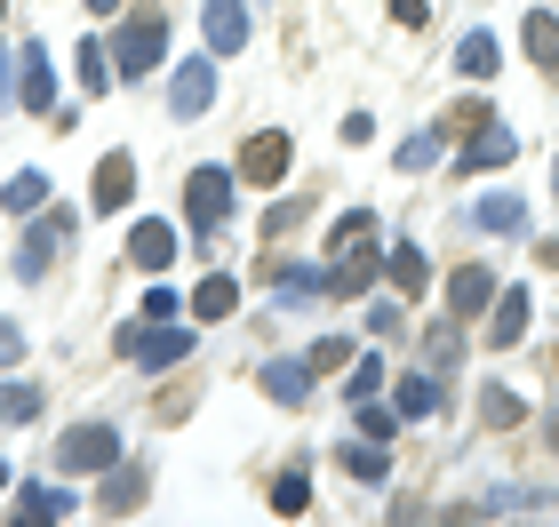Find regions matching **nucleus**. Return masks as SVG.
Wrapping results in <instances>:
<instances>
[{
    "label": "nucleus",
    "instance_id": "nucleus-1",
    "mask_svg": "<svg viewBox=\"0 0 559 527\" xmlns=\"http://www.w3.org/2000/svg\"><path fill=\"white\" fill-rule=\"evenodd\" d=\"M105 48H112V72H129V81H136V72L160 64V48H168V16H160V9H129V24H120Z\"/></svg>",
    "mask_w": 559,
    "mask_h": 527
},
{
    "label": "nucleus",
    "instance_id": "nucleus-2",
    "mask_svg": "<svg viewBox=\"0 0 559 527\" xmlns=\"http://www.w3.org/2000/svg\"><path fill=\"white\" fill-rule=\"evenodd\" d=\"M185 208H192V240H216L224 216H233V168H192Z\"/></svg>",
    "mask_w": 559,
    "mask_h": 527
},
{
    "label": "nucleus",
    "instance_id": "nucleus-3",
    "mask_svg": "<svg viewBox=\"0 0 559 527\" xmlns=\"http://www.w3.org/2000/svg\"><path fill=\"white\" fill-rule=\"evenodd\" d=\"M216 105V57H185L176 64V81H168V112L176 120H200Z\"/></svg>",
    "mask_w": 559,
    "mask_h": 527
},
{
    "label": "nucleus",
    "instance_id": "nucleus-4",
    "mask_svg": "<svg viewBox=\"0 0 559 527\" xmlns=\"http://www.w3.org/2000/svg\"><path fill=\"white\" fill-rule=\"evenodd\" d=\"M57 464L64 471H112L120 464V432H112V423H81V432H64Z\"/></svg>",
    "mask_w": 559,
    "mask_h": 527
},
{
    "label": "nucleus",
    "instance_id": "nucleus-5",
    "mask_svg": "<svg viewBox=\"0 0 559 527\" xmlns=\"http://www.w3.org/2000/svg\"><path fill=\"white\" fill-rule=\"evenodd\" d=\"M72 232H81V216H72V208H57V216H48L33 240L16 248V280H40V272H48V256H57V240H72Z\"/></svg>",
    "mask_w": 559,
    "mask_h": 527
},
{
    "label": "nucleus",
    "instance_id": "nucleus-6",
    "mask_svg": "<svg viewBox=\"0 0 559 527\" xmlns=\"http://www.w3.org/2000/svg\"><path fill=\"white\" fill-rule=\"evenodd\" d=\"M200 40H209V57H240L248 9H240V0H209V9H200Z\"/></svg>",
    "mask_w": 559,
    "mask_h": 527
},
{
    "label": "nucleus",
    "instance_id": "nucleus-7",
    "mask_svg": "<svg viewBox=\"0 0 559 527\" xmlns=\"http://www.w3.org/2000/svg\"><path fill=\"white\" fill-rule=\"evenodd\" d=\"M288 153H296V144L280 136V129L248 136V153H240V176H248V184H280V176H288Z\"/></svg>",
    "mask_w": 559,
    "mask_h": 527
},
{
    "label": "nucleus",
    "instance_id": "nucleus-8",
    "mask_svg": "<svg viewBox=\"0 0 559 527\" xmlns=\"http://www.w3.org/2000/svg\"><path fill=\"white\" fill-rule=\"evenodd\" d=\"M264 280H272V296H280V304H312V296L328 288V272H312V264H288V256H264Z\"/></svg>",
    "mask_w": 559,
    "mask_h": 527
},
{
    "label": "nucleus",
    "instance_id": "nucleus-9",
    "mask_svg": "<svg viewBox=\"0 0 559 527\" xmlns=\"http://www.w3.org/2000/svg\"><path fill=\"white\" fill-rule=\"evenodd\" d=\"M520 144H512V129L503 120H479V129H464V168H503Z\"/></svg>",
    "mask_w": 559,
    "mask_h": 527
},
{
    "label": "nucleus",
    "instance_id": "nucleus-10",
    "mask_svg": "<svg viewBox=\"0 0 559 527\" xmlns=\"http://www.w3.org/2000/svg\"><path fill=\"white\" fill-rule=\"evenodd\" d=\"M527 336V288H496V312H488V344L512 351Z\"/></svg>",
    "mask_w": 559,
    "mask_h": 527
},
{
    "label": "nucleus",
    "instance_id": "nucleus-11",
    "mask_svg": "<svg viewBox=\"0 0 559 527\" xmlns=\"http://www.w3.org/2000/svg\"><path fill=\"white\" fill-rule=\"evenodd\" d=\"M448 304H455V320L488 312V304H496V272H488V264H464V272L448 280Z\"/></svg>",
    "mask_w": 559,
    "mask_h": 527
},
{
    "label": "nucleus",
    "instance_id": "nucleus-12",
    "mask_svg": "<svg viewBox=\"0 0 559 527\" xmlns=\"http://www.w3.org/2000/svg\"><path fill=\"white\" fill-rule=\"evenodd\" d=\"M129 256H136L144 272H168V264H176V232H168L160 216H144L136 232H129Z\"/></svg>",
    "mask_w": 559,
    "mask_h": 527
},
{
    "label": "nucleus",
    "instance_id": "nucleus-13",
    "mask_svg": "<svg viewBox=\"0 0 559 527\" xmlns=\"http://www.w3.org/2000/svg\"><path fill=\"white\" fill-rule=\"evenodd\" d=\"M16 105H24V112H48V105H57V81H48V64H40L33 40H24V64H16Z\"/></svg>",
    "mask_w": 559,
    "mask_h": 527
},
{
    "label": "nucleus",
    "instance_id": "nucleus-14",
    "mask_svg": "<svg viewBox=\"0 0 559 527\" xmlns=\"http://www.w3.org/2000/svg\"><path fill=\"white\" fill-rule=\"evenodd\" d=\"M496 64H503L496 33H464L455 40V72H464V81H496Z\"/></svg>",
    "mask_w": 559,
    "mask_h": 527
},
{
    "label": "nucleus",
    "instance_id": "nucleus-15",
    "mask_svg": "<svg viewBox=\"0 0 559 527\" xmlns=\"http://www.w3.org/2000/svg\"><path fill=\"white\" fill-rule=\"evenodd\" d=\"M129 192H136L129 153H105V168H96V208H129Z\"/></svg>",
    "mask_w": 559,
    "mask_h": 527
},
{
    "label": "nucleus",
    "instance_id": "nucleus-16",
    "mask_svg": "<svg viewBox=\"0 0 559 527\" xmlns=\"http://www.w3.org/2000/svg\"><path fill=\"white\" fill-rule=\"evenodd\" d=\"M264 392L280 399V408H296V399L312 392V360H272L264 368Z\"/></svg>",
    "mask_w": 559,
    "mask_h": 527
},
{
    "label": "nucleus",
    "instance_id": "nucleus-17",
    "mask_svg": "<svg viewBox=\"0 0 559 527\" xmlns=\"http://www.w3.org/2000/svg\"><path fill=\"white\" fill-rule=\"evenodd\" d=\"M527 57H536L544 72H559V16H544V9H527Z\"/></svg>",
    "mask_w": 559,
    "mask_h": 527
},
{
    "label": "nucleus",
    "instance_id": "nucleus-18",
    "mask_svg": "<svg viewBox=\"0 0 559 527\" xmlns=\"http://www.w3.org/2000/svg\"><path fill=\"white\" fill-rule=\"evenodd\" d=\"M233 304H240V280H224V272H209V280H200V296H192L200 320H233Z\"/></svg>",
    "mask_w": 559,
    "mask_h": 527
},
{
    "label": "nucleus",
    "instance_id": "nucleus-19",
    "mask_svg": "<svg viewBox=\"0 0 559 527\" xmlns=\"http://www.w3.org/2000/svg\"><path fill=\"white\" fill-rule=\"evenodd\" d=\"M144 488H152V471H144V464L112 471V480H105V512H136V504H144Z\"/></svg>",
    "mask_w": 559,
    "mask_h": 527
},
{
    "label": "nucleus",
    "instance_id": "nucleus-20",
    "mask_svg": "<svg viewBox=\"0 0 559 527\" xmlns=\"http://www.w3.org/2000/svg\"><path fill=\"white\" fill-rule=\"evenodd\" d=\"M384 272H392V288H408V296H424V288H431L424 248H392V256H384Z\"/></svg>",
    "mask_w": 559,
    "mask_h": 527
},
{
    "label": "nucleus",
    "instance_id": "nucleus-21",
    "mask_svg": "<svg viewBox=\"0 0 559 527\" xmlns=\"http://www.w3.org/2000/svg\"><path fill=\"white\" fill-rule=\"evenodd\" d=\"M392 408H400V423H408V416H431V408H440V384H431V375H400Z\"/></svg>",
    "mask_w": 559,
    "mask_h": 527
},
{
    "label": "nucleus",
    "instance_id": "nucleus-22",
    "mask_svg": "<svg viewBox=\"0 0 559 527\" xmlns=\"http://www.w3.org/2000/svg\"><path fill=\"white\" fill-rule=\"evenodd\" d=\"M40 200H48V176H40V168H24V176H9V184H0V208H9V216L40 208Z\"/></svg>",
    "mask_w": 559,
    "mask_h": 527
},
{
    "label": "nucleus",
    "instance_id": "nucleus-23",
    "mask_svg": "<svg viewBox=\"0 0 559 527\" xmlns=\"http://www.w3.org/2000/svg\"><path fill=\"white\" fill-rule=\"evenodd\" d=\"M440 144H448V129H416V136H408V144H400V153H392V160H400V176L431 168V160H440Z\"/></svg>",
    "mask_w": 559,
    "mask_h": 527
},
{
    "label": "nucleus",
    "instance_id": "nucleus-24",
    "mask_svg": "<svg viewBox=\"0 0 559 527\" xmlns=\"http://www.w3.org/2000/svg\"><path fill=\"white\" fill-rule=\"evenodd\" d=\"M472 216H479V232H520V216H527V208H520L512 192H488V200H479Z\"/></svg>",
    "mask_w": 559,
    "mask_h": 527
},
{
    "label": "nucleus",
    "instance_id": "nucleus-25",
    "mask_svg": "<svg viewBox=\"0 0 559 527\" xmlns=\"http://www.w3.org/2000/svg\"><path fill=\"white\" fill-rule=\"evenodd\" d=\"M376 280V256H360V248H352V256H336V272H328V288L336 296H360Z\"/></svg>",
    "mask_w": 559,
    "mask_h": 527
},
{
    "label": "nucleus",
    "instance_id": "nucleus-26",
    "mask_svg": "<svg viewBox=\"0 0 559 527\" xmlns=\"http://www.w3.org/2000/svg\"><path fill=\"white\" fill-rule=\"evenodd\" d=\"M81 88H88V96L112 88V48H105V40H81Z\"/></svg>",
    "mask_w": 559,
    "mask_h": 527
},
{
    "label": "nucleus",
    "instance_id": "nucleus-27",
    "mask_svg": "<svg viewBox=\"0 0 559 527\" xmlns=\"http://www.w3.org/2000/svg\"><path fill=\"white\" fill-rule=\"evenodd\" d=\"M16 519H72V495H64V488H24Z\"/></svg>",
    "mask_w": 559,
    "mask_h": 527
},
{
    "label": "nucleus",
    "instance_id": "nucleus-28",
    "mask_svg": "<svg viewBox=\"0 0 559 527\" xmlns=\"http://www.w3.org/2000/svg\"><path fill=\"white\" fill-rule=\"evenodd\" d=\"M344 471H352V480H368V488H376V480H392V456H384V447L368 440V447H352V456H344Z\"/></svg>",
    "mask_w": 559,
    "mask_h": 527
},
{
    "label": "nucleus",
    "instance_id": "nucleus-29",
    "mask_svg": "<svg viewBox=\"0 0 559 527\" xmlns=\"http://www.w3.org/2000/svg\"><path fill=\"white\" fill-rule=\"evenodd\" d=\"M272 512H280V519L312 512V488H304V471H288V480H272Z\"/></svg>",
    "mask_w": 559,
    "mask_h": 527
},
{
    "label": "nucleus",
    "instance_id": "nucleus-30",
    "mask_svg": "<svg viewBox=\"0 0 559 527\" xmlns=\"http://www.w3.org/2000/svg\"><path fill=\"white\" fill-rule=\"evenodd\" d=\"M40 416V392L33 384H0V423H33Z\"/></svg>",
    "mask_w": 559,
    "mask_h": 527
},
{
    "label": "nucleus",
    "instance_id": "nucleus-31",
    "mask_svg": "<svg viewBox=\"0 0 559 527\" xmlns=\"http://www.w3.org/2000/svg\"><path fill=\"white\" fill-rule=\"evenodd\" d=\"M376 384H384V360H376V351H360V360H352V375H344V392H352V399H376Z\"/></svg>",
    "mask_w": 559,
    "mask_h": 527
},
{
    "label": "nucleus",
    "instance_id": "nucleus-32",
    "mask_svg": "<svg viewBox=\"0 0 559 527\" xmlns=\"http://www.w3.org/2000/svg\"><path fill=\"white\" fill-rule=\"evenodd\" d=\"M479 416H488V423H496V432H503V423H520L527 408H520V399H512V392H503V384H488V392H479Z\"/></svg>",
    "mask_w": 559,
    "mask_h": 527
},
{
    "label": "nucleus",
    "instance_id": "nucleus-33",
    "mask_svg": "<svg viewBox=\"0 0 559 527\" xmlns=\"http://www.w3.org/2000/svg\"><path fill=\"white\" fill-rule=\"evenodd\" d=\"M400 432V408H376V399H360V440H392Z\"/></svg>",
    "mask_w": 559,
    "mask_h": 527
},
{
    "label": "nucleus",
    "instance_id": "nucleus-34",
    "mask_svg": "<svg viewBox=\"0 0 559 527\" xmlns=\"http://www.w3.org/2000/svg\"><path fill=\"white\" fill-rule=\"evenodd\" d=\"M368 232H376V216H368V208H352V216L336 224V248H344V240H368Z\"/></svg>",
    "mask_w": 559,
    "mask_h": 527
},
{
    "label": "nucleus",
    "instance_id": "nucleus-35",
    "mask_svg": "<svg viewBox=\"0 0 559 527\" xmlns=\"http://www.w3.org/2000/svg\"><path fill=\"white\" fill-rule=\"evenodd\" d=\"M176 312H185V304H176L168 288H152V296H144V320H176Z\"/></svg>",
    "mask_w": 559,
    "mask_h": 527
},
{
    "label": "nucleus",
    "instance_id": "nucleus-36",
    "mask_svg": "<svg viewBox=\"0 0 559 527\" xmlns=\"http://www.w3.org/2000/svg\"><path fill=\"white\" fill-rule=\"evenodd\" d=\"M392 16H400V24H408V33H416V24L431 16V0H392Z\"/></svg>",
    "mask_w": 559,
    "mask_h": 527
},
{
    "label": "nucleus",
    "instance_id": "nucleus-37",
    "mask_svg": "<svg viewBox=\"0 0 559 527\" xmlns=\"http://www.w3.org/2000/svg\"><path fill=\"white\" fill-rule=\"evenodd\" d=\"M16 351H24V336H16V320H0V368H9Z\"/></svg>",
    "mask_w": 559,
    "mask_h": 527
},
{
    "label": "nucleus",
    "instance_id": "nucleus-38",
    "mask_svg": "<svg viewBox=\"0 0 559 527\" xmlns=\"http://www.w3.org/2000/svg\"><path fill=\"white\" fill-rule=\"evenodd\" d=\"M544 264H551V272H559V240H544Z\"/></svg>",
    "mask_w": 559,
    "mask_h": 527
},
{
    "label": "nucleus",
    "instance_id": "nucleus-39",
    "mask_svg": "<svg viewBox=\"0 0 559 527\" xmlns=\"http://www.w3.org/2000/svg\"><path fill=\"white\" fill-rule=\"evenodd\" d=\"M551 447H559V416H551Z\"/></svg>",
    "mask_w": 559,
    "mask_h": 527
},
{
    "label": "nucleus",
    "instance_id": "nucleus-40",
    "mask_svg": "<svg viewBox=\"0 0 559 527\" xmlns=\"http://www.w3.org/2000/svg\"><path fill=\"white\" fill-rule=\"evenodd\" d=\"M0 488H9V464H0Z\"/></svg>",
    "mask_w": 559,
    "mask_h": 527
},
{
    "label": "nucleus",
    "instance_id": "nucleus-41",
    "mask_svg": "<svg viewBox=\"0 0 559 527\" xmlns=\"http://www.w3.org/2000/svg\"><path fill=\"white\" fill-rule=\"evenodd\" d=\"M551 192H559V168H551Z\"/></svg>",
    "mask_w": 559,
    "mask_h": 527
},
{
    "label": "nucleus",
    "instance_id": "nucleus-42",
    "mask_svg": "<svg viewBox=\"0 0 559 527\" xmlns=\"http://www.w3.org/2000/svg\"><path fill=\"white\" fill-rule=\"evenodd\" d=\"M0 16H9V0H0Z\"/></svg>",
    "mask_w": 559,
    "mask_h": 527
},
{
    "label": "nucleus",
    "instance_id": "nucleus-43",
    "mask_svg": "<svg viewBox=\"0 0 559 527\" xmlns=\"http://www.w3.org/2000/svg\"><path fill=\"white\" fill-rule=\"evenodd\" d=\"M551 368H559V351H551Z\"/></svg>",
    "mask_w": 559,
    "mask_h": 527
}]
</instances>
